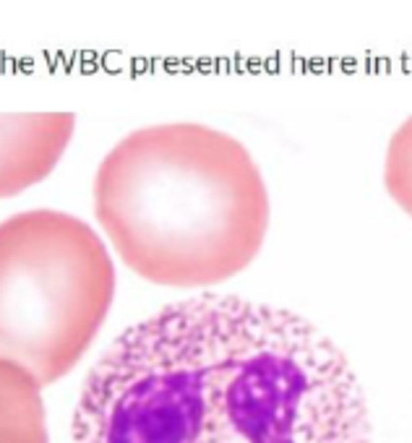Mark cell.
<instances>
[{"label": "cell", "mask_w": 412, "mask_h": 443, "mask_svg": "<svg viewBox=\"0 0 412 443\" xmlns=\"http://www.w3.org/2000/svg\"><path fill=\"white\" fill-rule=\"evenodd\" d=\"M71 443H373L344 352L303 315L238 295L172 302L91 365Z\"/></svg>", "instance_id": "cell-1"}, {"label": "cell", "mask_w": 412, "mask_h": 443, "mask_svg": "<svg viewBox=\"0 0 412 443\" xmlns=\"http://www.w3.org/2000/svg\"><path fill=\"white\" fill-rule=\"evenodd\" d=\"M94 214L123 264L167 287H209L258 256L269 191L235 136L201 123L146 125L97 167Z\"/></svg>", "instance_id": "cell-2"}, {"label": "cell", "mask_w": 412, "mask_h": 443, "mask_svg": "<svg viewBox=\"0 0 412 443\" xmlns=\"http://www.w3.org/2000/svg\"><path fill=\"white\" fill-rule=\"evenodd\" d=\"M112 295V258L79 217L34 209L0 222V360L39 386L81 360Z\"/></svg>", "instance_id": "cell-3"}, {"label": "cell", "mask_w": 412, "mask_h": 443, "mask_svg": "<svg viewBox=\"0 0 412 443\" xmlns=\"http://www.w3.org/2000/svg\"><path fill=\"white\" fill-rule=\"evenodd\" d=\"M73 128V112L0 115V198L47 177L71 144Z\"/></svg>", "instance_id": "cell-4"}, {"label": "cell", "mask_w": 412, "mask_h": 443, "mask_svg": "<svg viewBox=\"0 0 412 443\" xmlns=\"http://www.w3.org/2000/svg\"><path fill=\"white\" fill-rule=\"evenodd\" d=\"M0 443H47L37 378L8 360H0Z\"/></svg>", "instance_id": "cell-5"}, {"label": "cell", "mask_w": 412, "mask_h": 443, "mask_svg": "<svg viewBox=\"0 0 412 443\" xmlns=\"http://www.w3.org/2000/svg\"><path fill=\"white\" fill-rule=\"evenodd\" d=\"M384 182L396 206L412 217V115L389 139Z\"/></svg>", "instance_id": "cell-6"}]
</instances>
